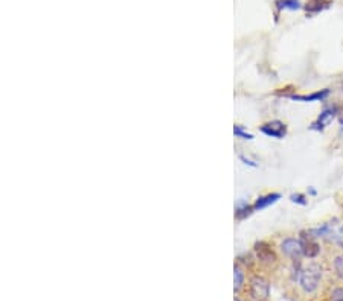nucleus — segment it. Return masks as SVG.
Instances as JSON below:
<instances>
[{
	"instance_id": "f257e3e1",
	"label": "nucleus",
	"mask_w": 343,
	"mask_h": 301,
	"mask_svg": "<svg viewBox=\"0 0 343 301\" xmlns=\"http://www.w3.org/2000/svg\"><path fill=\"white\" fill-rule=\"evenodd\" d=\"M323 280V268L320 263L310 262L308 265H305L297 271V283L300 290L305 295H313L319 290Z\"/></svg>"
},
{
	"instance_id": "f03ea898",
	"label": "nucleus",
	"mask_w": 343,
	"mask_h": 301,
	"mask_svg": "<svg viewBox=\"0 0 343 301\" xmlns=\"http://www.w3.org/2000/svg\"><path fill=\"white\" fill-rule=\"evenodd\" d=\"M279 248H281V252L290 258V260H299L302 256H303V250H302V244H300V239H296V238H285L281 244H279Z\"/></svg>"
},
{
	"instance_id": "7ed1b4c3",
	"label": "nucleus",
	"mask_w": 343,
	"mask_h": 301,
	"mask_svg": "<svg viewBox=\"0 0 343 301\" xmlns=\"http://www.w3.org/2000/svg\"><path fill=\"white\" fill-rule=\"evenodd\" d=\"M250 295L256 301H264L270 295V284L261 277H255L250 282Z\"/></svg>"
},
{
	"instance_id": "20e7f679",
	"label": "nucleus",
	"mask_w": 343,
	"mask_h": 301,
	"mask_svg": "<svg viewBox=\"0 0 343 301\" xmlns=\"http://www.w3.org/2000/svg\"><path fill=\"white\" fill-rule=\"evenodd\" d=\"M300 244H302V250H303V256H305V257L314 258V257L320 252V245L314 240V236H313L311 233H308V234H302Z\"/></svg>"
},
{
	"instance_id": "39448f33",
	"label": "nucleus",
	"mask_w": 343,
	"mask_h": 301,
	"mask_svg": "<svg viewBox=\"0 0 343 301\" xmlns=\"http://www.w3.org/2000/svg\"><path fill=\"white\" fill-rule=\"evenodd\" d=\"M261 131L269 136V137H275V138H282L285 134H287V126L279 122V120H273V122H269L261 126Z\"/></svg>"
},
{
	"instance_id": "423d86ee",
	"label": "nucleus",
	"mask_w": 343,
	"mask_h": 301,
	"mask_svg": "<svg viewBox=\"0 0 343 301\" xmlns=\"http://www.w3.org/2000/svg\"><path fill=\"white\" fill-rule=\"evenodd\" d=\"M256 254H258V258H259L261 262H265V263H273V262L276 260L273 251H272L269 246H267L265 244H259V245L256 246Z\"/></svg>"
},
{
	"instance_id": "0eeeda50",
	"label": "nucleus",
	"mask_w": 343,
	"mask_h": 301,
	"mask_svg": "<svg viewBox=\"0 0 343 301\" xmlns=\"http://www.w3.org/2000/svg\"><path fill=\"white\" fill-rule=\"evenodd\" d=\"M334 114H335V111H334V110H329V108L325 110V111H322V114L319 116L317 122L313 124V128H316V130H323L325 126H328V125L332 122Z\"/></svg>"
},
{
	"instance_id": "6e6552de",
	"label": "nucleus",
	"mask_w": 343,
	"mask_h": 301,
	"mask_svg": "<svg viewBox=\"0 0 343 301\" xmlns=\"http://www.w3.org/2000/svg\"><path fill=\"white\" fill-rule=\"evenodd\" d=\"M331 268H332L334 276H335L340 282H343V252H337V254L332 256Z\"/></svg>"
},
{
	"instance_id": "1a4fd4ad",
	"label": "nucleus",
	"mask_w": 343,
	"mask_h": 301,
	"mask_svg": "<svg viewBox=\"0 0 343 301\" xmlns=\"http://www.w3.org/2000/svg\"><path fill=\"white\" fill-rule=\"evenodd\" d=\"M281 198L279 194H270V195H265L262 198H259L255 204V208L256 210H261V208H265L267 206H270V204H275L278 200Z\"/></svg>"
},
{
	"instance_id": "9d476101",
	"label": "nucleus",
	"mask_w": 343,
	"mask_h": 301,
	"mask_svg": "<svg viewBox=\"0 0 343 301\" xmlns=\"http://www.w3.org/2000/svg\"><path fill=\"white\" fill-rule=\"evenodd\" d=\"M328 90H323V92H317V93H313L310 96H291V99L294 100H303V102H311V100H322L328 96Z\"/></svg>"
},
{
	"instance_id": "9b49d317",
	"label": "nucleus",
	"mask_w": 343,
	"mask_h": 301,
	"mask_svg": "<svg viewBox=\"0 0 343 301\" xmlns=\"http://www.w3.org/2000/svg\"><path fill=\"white\" fill-rule=\"evenodd\" d=\"M278 6L281 10H299V2L297 0H279Z\"/></svg>"
},
{
	"instance_id": "f8f14e48",
	"label": "nucleus",
	"mask_w": 343,
	"mask_h": 301,
	"mask_svg": "<svg viewBox=\"0 0 343 301\" xmlns=\"http://www.w3.org/2000/svg\"><path fill=\"white\" fill-rule=\"evenodd\" d=\"M234 134L237 136V137H240V138H244V140H252L253 138V136L252 134H249V132H246L241 126H238V125H235L234 126Z\"/></svg>"
},
{
	"instance_id": "ddd939ff",
	"label": "nucleus",
	"mask_w": 343,
	"mask_h": 301,
	"mask_svg": "<svg viewBox=\"0 0 343 301\" xmlns=\"http://www.w3.org/2000/svg\"><path fill=\"white\" fill-rule=\"evenodd\" d=\"M243 278H244L243 271H241L240 268H235V289H237V290L241 288V284H243Z\"/></svg>"
},
{
	"instance_id": "4468645a",
	"label": "nucleus",
	"mask_w": 343,
	"mask_h": 301,
	"mask_svg": "<svg viewBox=\"0 0 343 301\" xmlns=\"http://www.w3.org/2000/svg\"><path fill=\"white\" fill-rule=\"evenodd\" d=\"M291 200H293L294 202H299V204H307V201H303L305 198H303L302 195H293Z\"/></svg>"
},
{
	"instance_id": "2eb2a0df",
	"label": "nucleus",
	"mask_w": 343,
	"mask_h": 301,
	"mask_svg": "<svg viewBox=\"0 0 343 301\" xmlns=\"http://www.w3.org/2000/svg\"><path fill=\"white\" fill-rule=\"evenodd\" d=\"M341 130H343V120H341Z\"/></svg>"
},
{
	"instance_id": "dca6fc26",
	"label": "nucleus",
	"mask_w": 343,
	"mask_h": 301,
	"mask_svg": "<svg viewBox=\"0 0 343 301\" xmlns=\"http://www.w3.org/2000/svg\"><path fill=\"white\" fill-rule=\"evenodd\" d=\"M235 301H241V300H235Z\"/></svg>"
}]
</instances>
